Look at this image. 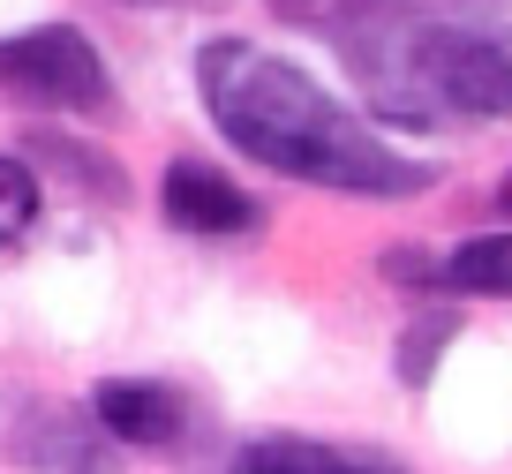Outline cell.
Listing matches in <instances>:
<instances>
[{
  "mask_svg": "<svg viewBox=\"0 0 512 474\" xmlns=\"http://www.w3.org/2000/svg\"><path fill=\"white\" fill-rule=\"evenodd\" d=\"M196 91L241 158L287 181L332 196H422L437 181V166L377 143L317 76H302L294 61L249 46V38H211L196 53Z\"/></svg>",
  "mask_w": 512,
  "mask_h": 474,
  "instance_id": "1",
  "label": "cell"
},
{
  "mask_svg": "<svg viewBox=\"0 0 512 474\" xmlns=\"http://www.w3.org/2000/svg\"><path fill=\"white\" fill-rule=\"evenodd\" d=\"M264 8L279 23H294V31L324 38L354 68V83L377 106V121L430 128L422 121V98H415V38L430 16L415 0H264Z\"/></svg>",
  "mask_w": 512,
  "mask_h": 474,
  "instance_id": "2",
  "label": "cell"
},
{
  "mask_svg": "<svg viewBox=\"0 0 512 474\" xmlns=\"http://www.w3.org/2000/svg\"><path fill=\"white\" fill-rule=\"evenodd\" d=\"M415 98L437 121H505L512 113V53L460 23H422L415 38Z\"/></svg>",
  "mask_w": 512,
  "mask_h": 474,
  "instance_id": "3",
  "label": "cell"
},
{
  "mask_svg": "<svg viewBox=\"0 0 512 474\" xmlns=\"http://www.w3.org/2000/svg\"><path fill=\"white\" fill-rule=\"evenodd\" d=\"M0 98L38 106V113H106L113 83L98 46L76 23H38V31L0 38Z\"/></svg>",
  "mask_w": 512,
  "mask_h": 474,
  "instance_id": "4",
  "label": "cell"
},
{
  "mask_svg": "<svg viewBox=\"0 0 512 474\" xmlns=\"http://www.w3.org/2000/svg\"><path fill=\"white\" fill-rule=\"evenodd\" d=\"M159 211H166V226H181V234H196V241H241V234H256V226H264L256 196H241L219 166H204V158L166 166Z\"/></svg>",
  "mask_w": 512,
  "mask_h": 474,
  "instance_id": "5",
  "label": "cell"
},
{
  "mask_svg": "<svg viewBox=\"0 0 512 474\" xmlns=\"http://www.w3.org/2000/svg\"><path fill=\"white\" fill-rule=\"evenodd\" d=\"M8 459L31 474H106L113 467V437L98 429V414L76 407H31L8 429Z\"/></svg>",
  "mask_w": 512,
  "mask_h": 474,
  "instance_id": "6",
  "label": "cell"
},
{
  "mask_svg": "<svg viewBox=\"0 0 512 474\" xmlns=\"http://www.w3.org/2000/svg\"><path fill=\"white\" fill-rule=\"evenodd\" d=\"M91 414L113 444H136V452H174L189 437V399L151 377H106L91 392Z\"/></svg>",
  "mask_w": 512,
  "mask_h": 474,
  "instance_id": "7",
  "label": "cell"
},
{
  "mask_svg": "<svg viewBox=\"0 0 512 474\" xmlns=\"http://www.w3.org/2000/svg\"><path fill=\"white\" fill-rule=\"evenodd\" d=\"M234 474H400L369 452H339V444H309V437H264L234 459Z\"/></svg>",
  "mask_w": 512,
  "mask_h": 474,
  "instance_id": "8",
  "label": "cell"
},
{
  "mask_svg": "<svg viewBox=\"0 0 512 474\" xmlns=\"http://www.w3.org/2000/svg\"><path fill=\"white\" fill-rule=\"evenodd\" d=\"M437 294H512V234H475L437 256Z\"/></svg>",
  "mask_w": 512,
  "mask_h": 474,
  "instance_id": "9",
  "label": "cell"
},
{
  "mask_svg": "<svg viewBox=\"0 0 512 474\" xmlns=\"http://www.w3.org/2000/svg\"><path fill=\"white\" fill-rule=\"evenodd\" d=\"M452 339H460V301H430L422 316H407L400 347H392V369H400L407 392H422V384L437 377V354H445Z\"/></svg>",
  "mask_w": 512,
  "mask_h": 474,
  "instance_id": "10",
  "label": "cell"
},
{
  "mask_svg": "<svg viewBox=\"0 0 512 474\" xmlns=\"http://www.w3.org/2000/svg\"><path fill=\"white\" fill-rule=\"evenodd\" d=\"M31 219H38V174H31V158H0V249L31 234Z\"/></svg>",
  "mask_w": 512,
  "mask_h": 474,
  "instance_id": "11",
  "label": "cell"
},
{
  "mask_svg": "<svg viewBox=\"0 0 512 474\" xmlns=\"http://www.w3.org/2000/svg\"><path fill=\"white\" fill-rule=\"evenodd\" d=\"M31 151H38V158H53V166H68V174H83V189H91V196L121 204V166H113V158L83 151V143H61V136H38Z\"/></svg>",
  "mask_w": 512,
  "mask_h": 474,
  "instance_id": "12",
  "label": "cell"
},
{
  "mask_svg": "<svg viewBox=\"0 0 512 474\" xmlns=\"http://www.w3.org/2000/svg\"><path fill=\"white\" fill-rule=\"evenodd\" d=\"M497 204H505V219H512V174H505V181H497Z\"/></svg>",
  "mask_w": 512,
  "mask_h": 474,
  "instance_id": "13",
  "label": "cell"
},
{
  "mask_svg": "<svg viewBox=\"0 0 512 474\" xmlns=\"http://www.w3.org/2000/svg\"><path fill=\"white\" fill-rule=\"evenodd\" d=\"M136 8H166V0H136Z\"/></svg>",
  "mask_w": 512,
  "mask_h": 474,
  "instance_id": "14",
  "label": "cell"
},
{
  "mask_svg": "<svg viewBox=\"0 0 512 474\" xmlns=\"http://www.w3.org/2000/svg\"><path fill=\"white\" fill-rule=\"evenodd\" d=\"M475 8H497V0H475Z\"/></svg>",
  "mask_w": 512,
  "mask_h": 474,
  "instance_id": "15",
  "label": "cell"
}]
</instances>
